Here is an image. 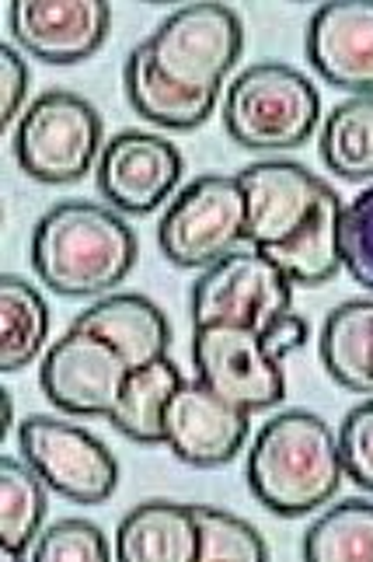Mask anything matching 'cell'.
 <instances>
[{
  "instance_id": "30bf717a",
  "label": "cell",
  "mask_w": 373,
  "mask_h": 562,
  "mask_svg": "<svg viewBox=\"0 0 373 562\" xmlns=\"http://www.w3.org/2000/svg\"><path fill=\"white\" fill-rule=\"evenodd\" d=\"M129 371L133 367L115 346L70 328L64 339L53 342V350L43 360V371H38V381H43L46 398L60 413L112 416Z\"/></svg>"
},
{
  "instance_id": "d6986e66",
  "label": "cell",
  "mask_w": 373,
  "mask_h": 562,
  "mask_svg": "<svg viewBox=\"0 0 373 562\" xmlns=\"http://www.w3.org/2000/svg\"><path fill=\"white\" fill-rule=\"evenodd\" d=\"M342 200L336 189H325L321 203L314 206L307 224L290 235L283 245L265 248L262 256L276 262L293 283L321 286L342 269Z\"/></svg>"
},
{
  "instance_id": "7402d4cb",
  "label": "cell",
  "mask_w": 373,
  "mask_h": 562,
  "mask_svg": "<svg viewBox=\"0 0 373 562\" xmlns=\"http://www.w3.org/2000/svg\"><path fill=\"white\" fill-rule=\"evenodd\" d=\"M49 336V307L22 277H0V371L29 367Z\"/></svg>"
},
{
  "instance_id": "5b68a950",
  "label": "cell",
  "mask_w": 373,
  "mask_h": 562,
  "mask_svg": "<svg viewBox=\"0 0 373 562\" xmlns=\"http://www.w3.org/2000/svg\"><path fill=\"white\" fill-rule=\"evenodd\" d=\"M245 238V192L238 176H200L189 182L157 224L165 259L182 269H206Z\"/></svg>"
},
{
  "instance_id": "ffe728a7",
  "label": "cell",
  "mask_w": 373,
  "mask_h": 562,
  "mask_svg": "<svg viewBox=\"0 0 373 562\" xmlns=\"http://www.w3.org/2000/svg\"><path fill=\"white\" fill-rule=\"evenodd\" d=\"M185 384L179 363L161 357L147 367H133L112 409V426L136 443H165V416L174 392Z\"/></svg>"
},
{
  "instance_id": "484cf974",
  "label": "cell",
  "mask_w": 373,
  "mask_h": 562,
  "mask_svg": "<svg viewBox=\"0 0 373 562\" xmlns=\"http://www.w3.org/2000/svg\"><path fill=\"white\" fill-rule=\"evenodd\" d=\"M192 517L200 531V562H262L269 555L262 535L248 520L217 507H203V503H192Z\"/></svg>"
},
{
  "instance_id": "44dd1931",
  "label": "cell",
  "mask_w": 373,
  "mask_h": 562,
  "mask_svg": "<svg viewBox=\"0 0 373 562\" xmlns=\"http://www.w3.org/2000/svg\"><path fill=\"white\" fill-rule=\"evenodd\" d=\"M321 363L349 392L373 395V301H346L325 318Z\"/></svg>"
},
{
  "instance_id": "4fadbf2b",
  "label": "cell",
  "mask_w": 373,
  "mask_h": 562,
  "mask_svg": "<svg viewBox=\"0 0 373 562\" xmlns=\"http://www.w3.org/2000/svg\"><path fill=\"white\" fill-rule=\"evenodd\" d=\"M112 8L105 0H11L8 25L35 60L81 64L105 43Z\"/></svg>"
},
{
  "instance_id": "9a60e30c",
  "label": "cell",
  "mask_w": 373,
  "mask_h": 562,
  "mask_svg": "<svg viewBox=\"0 0 373 562\" xmlns=\"http://www.w3.org/2000/svg\"><path fill=\"white\" fill-rule=\"evenodd\" d=\"M307 60L328 85L373 94V0H331L314 11Z\"/></svg>"
},
{
  "instance_id": "e0dca14e",
  "label": "cell",
  "mask_w": 373,
  "mask_h": 562,
  "mask_svg": "<svg viewBox=\"0 0 373 562\" xmlns=\"http://www.w3.org/2000/svg\"><path fill=\"white\" fill-rule=\"evenodd\" d=\"M115 555L126 562H195L200 531H195L192 503L150 499L123 517L115 531Z\"/></svg>"
},
{
  "instance_id": "cb8c5ba5",
  "label": "cell",
  "mask_w": 373,
  "mask_h": 562,
  "mask_svg": "<svg viewBox=\"0 0 373 562\" xmlns=\"http://www.w3.org/2000/svg\"><path fill=\"white\" fill-rule=\"evenodd\" d=\"M318 147L339 179H373V94H357L331 109Z\"/></svg>"
},
{
  "instance_id": "5bb4252c",
  "label": "cell",
  "mask_w": 373,
  "mask_h": 562,
  "mask_svg": "<svg viewBox=\"0 0 373 562\" xmlns=\"http://www.w3.org/2000/svg\"><path fill=\"white\" fill-rule=\"evenodd\" d=\"M248 416L241 405L227 402L200 378L174 392L165 416V443L195 469H217L241 451L248 437Z\"/></svg>"
},
{
  "instance_id": "f1b7e54d",
  "label": "cell",
  "mask_w": 373,
  "mask_h": 562,
  "mask_svg": "<svg viewBox=\"0 0 373 562\" xmlns=\"http://www.w3.org/2000/svg\"><path fill=\"white\" fill-rule=\"evenodd\" d=\"M339 454L346 464V475L360 490L373 493V398L346 413L339 426Z\"/></svg>"
},
{
  "instance_id": "4dcf8cb0",
  "label": "cell",
  "mask_w": 373,
  "mask_h": 562,
  "mask_svg": "<svg viewBox=\"0 0 373 562\" xmlns=\"http://www.w3.org/2000/svg\"><path fill=\"white\" fill-rule=\"evenodd\" d=\"M310 339V325H307V318H301V315H293V312H286L283 318H276L272 322L265 333H262V342H265V350L276 357V360H283L286 353H293V350H301V346Z\"/></svg>"
},
{
  "instance_id": "d4e9b609",
  "label": "cell",
  "mask_w": 373,
  "mask_h": 562,
  "mask_svg": "<svg viewBox=\"0 0 373 562\" xmlns=\"http://www.w3.org/2000/svg\"><path fill=\"white\" fill-rule=\"evenodd\" d=\"M307 562H373V503L342 499L304 535Z\"/></svg>"
},
{
  "instance_id": "6da1fadb",
  "label": "cell",
  "mask_w": 373,
  "mask_h": 562,
  "mask_svg": "<svg viewBox=\"0 0 373 562\" xmlns=\"http://www.w3.org/2000/svg\"><path fill=\"white\" fill-rule=\"evenodd\" d=\"M136 262V235L120 210L88 200L56 203L32 231L38 280L64 297H94L120 286Z\"/></svg>"
},
{
  "instance_id": "f546056e",
  "label": "cell",
  "mask_w": 373,
  "mask_h": 562,
  "mask_svg": "<svg viewBox=\"0 0 373 562\" xmlns=\"http://www.w3.org/2000/svg\"><path fill=\"white\" fill-rule=\"evenodd\" d=\"M25 88H29L25 60L4 43L0 46V115H4V126L11 123V115H18V109H22Z\"/></svg>"
},
{
  "instance_id": "4316f807",
  "label": "cell",
  "mask_w": 373,
  "mask_h": 562,
  "mask_svg": "<svg viewBox=\"0 0 373 562\" xmlns=\"http://www.w3.org/2000/svg\"><path fill=\"white\" fill-rule=\"evenodd\" d=\"M35 562H105L112 555L102 528L91 520L70 517L35 538L29 552Z\"/></svg>"
},
{
  "instance_id": "2e32d148",
  "label": "cell",
  "mask_w": 373,
  "mask_h": 562,
  "mask_svg": "<svg viewBox=\"0 0 373 562\" xmlns=\"http://www.w3.org/2000/svg\"><path fill=\"white\" fill-rule=\"evenodd\" d=\"M74 333H88L105 339L123 353L129 367H147L168 357L171 325L165 312L144 294H112L94 301L88 312L70 322Z\"/></svg>"
},
{
  "instance_id": "7c38bea8",
  "label": "cell",
  "mask_w": 373,
  "mask_h": 562,
  "mask_svg": "<svg viewBox=\"0 0 373 562\" xmlns=\"http://www.w3.org/2000/svg\"><path fill=\"white\" fill-rule=\"evenodd\" d=\"M238 182L245 192V241L255 251L297 235L328 189L297 161H255L238 171Z\"/></svg>"
},
{
  "instance_id": "83f0119b",
  "label": "cell",
  "mask_w": 373,
  "mask_h": 562,
  "mask_svg": "<svg viewBox=\"0 0 373 562\" xmlns=\"http://www.w3.org/2000/svg\"><path fill=\"white\" fill-rule=\"evenodd\" d=\"M342 266L360 286L373 290V186L342 210Z\"/></svg>"
},
{
  "instance_id": "9c48e42d",
  "label": "cell",
  "mask_w": 373,
  "mask_h": 562,
  "mask_svg": "<svg viewBox=\"0 0 373 562\" xmlns=\"http://www.w3.org/2000/svg\"><path fill=\"white\" fill-rule=\"evenodd\" d=\"M192 363L206 387L241 405L245 413L272 409L286 395L283 367L255 328L200 325L192 333Z\"/></svg>"
},
{
  "instance_id": "52a82bcc",
  "label": "cell",
  "mask_w": 373,
  "mask_h": 562,
  "mask_svg": "<svg viewBox=\"0 0 373 562\" xmlns=\"http://www.w3.org/2000/svg\"><path fill=\"white\" fill-rule=\"evenodd\" d=\"M144 46L168 77L192 91H221L241 56V18L227 4H185L157 25Z\"/></svg>"
},
{
  "instance_id": "277c9868",
  "label": "cell",
  "mask_w": 373,
  "mask_h": 562,
  "mask_svg": "<svg viewBox=\"0 0 373 562\" xmlns=\"http://www.w3.org/2000/svg\"><path fill=\"white\" fill-rule=\"evenodd\" d=\"M102 147V115L74 91H46L25 109L14 133V158L35 182L84 179Z\"/></svg>"
},
{
  "instance_id": "ba28073f",
  "label": "cell",
  "mask_w": 373,
  "mask_h": 562,
  "mask_svg": "<svg viewBox=\"0 0 373 562\" xmlns=\"http://www.w3.org/2000/svg\"><path fill=\"white\" fill-rule=\"evenodd\" d=\"M25 464L43 475L49 490L60 496L94 507L105 503L120 486V461L84 426L53 419V416H29L18 430Z\"/></svg>"
},
{
  "instance_id": "ac0fdd59",
  "label": "cell",
  "mask_w": 373,
  "mask_h": 562,
  "mask_svg": "<svg viewBox=\"0 0 373 562\" xmlns=\"http://www.w3.org/2000/svg\"><path fill=\"white\" fill-rule=\"evenodd\" d=\"M126 94L129 105L144 115V120L165 126V130H195L203 126L213 109H217V91H192L168 77L150 49L140 43L126 60Z\"/></svg>"
},
{
  "instance_id": "7a4b0ae2",
  "label": "cell",
  "mask_w": 373,
  "mask_h": 562,
  "mask_svg": "<svg viewBox=\"0 0 373 562\" xmlns=\"http://www.w3.org/2000/svg\"><path fill=\"white\" fill-rule=\"evenodd\" d=\"M346 464L331 426L307 409L272 416L248 451V486L280 517H304L339 493Z\"/></svg>"
},
{
  "instance_id": "3957f363",
  "label": "cell",
  "mask_w": 373,
  "mask_h": 562,
  "mask_svg": "<svg viewBox=\"0 0 373 562\" xmlns=\"http://www.w3.org/2000/svg\"><path fill=\"white\" fill-rule=\"evenodd\" d=\"M321 94L290 64H255L234 77L224 99V123L248 150H290L307 144L318 126Z\"/></svg>"
},
{
  "instance_id": "8fae6325",
  "label": "cell",
  "mask_w": 373,
  "mask_h": 562,
  "mask_svg": "<svg viewBox=\"0 0 373 562\" xmlns=\"http://www.w3.org/2000/svg\"><path fill=\"white\" fill-rule=\"evenodd\" d=\"M182 150L171 140L126 130L105 144L94 168V182L120 213L144 217L171 196V189L182 179Z\"/></svg>"
},
{
  "instance_id": "603a6c76",
  "label": "cell",
  "mask_w": 373,
  "mask_h": 562,
  "mask_svg": "<svg viewBox=\"0 0 373 562\" xmlns=\"http://www.w3.org/2000/svg\"><path fill=\"white\" fill-rule=\"evenodd\" d=\"M46 520V482L32 464L0 458V541L8 559L32 552Z\"/></svg>"
},
{
  "instance_id": "8992f818",
  "label": "cell",
  "mask_w": 373,
  "mask_h": 562,
  "mask_svg": "<svg viewBox=\"0 0 373 562\" xmlns=\"http://www.w3.org/2000/svg\"><path fill=\"white\" fill-rule=\"evenodd\" d=\"M293 307V280L262 251H227L192 283V325L265 328Z\"/></svg>"
}]
</instances>
